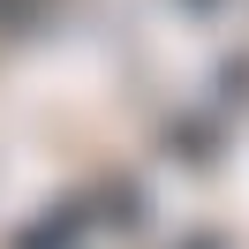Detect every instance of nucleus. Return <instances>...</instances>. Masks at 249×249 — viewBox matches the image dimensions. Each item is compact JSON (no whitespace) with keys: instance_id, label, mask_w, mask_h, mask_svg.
Here are the masks:
<instances>
[{"instance_id":"1","label":"nucleus","mask_w":249,"mask_h":249,"mask_svg":"<svg viewBox=\"0 0 249 249\" xmlns=\"http://www.w3.org/2000/svg\"><path fill=\"white\" fill-rule=\"evenodd\" d=\"M83 242V219L76 212H61V219H38V227H23L8 249H76Z\"/></svg>"}]
</instances>
